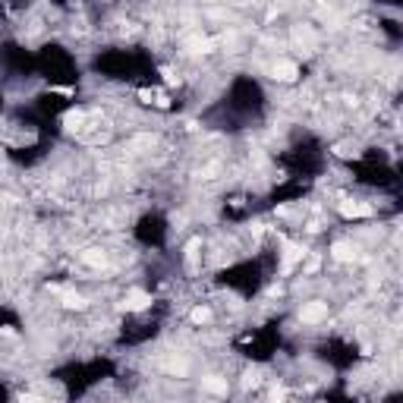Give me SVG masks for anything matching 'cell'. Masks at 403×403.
I'll use <instances>...</instances> for the list:
<instances>
[{
	"mask_svg": "<svg viewBox=\"0 0 403 403\" xmlns=\"http://www.w3.org/2000/svg\"><path fill=\"white\" fill-rule=\"evenodd\" d=\"M66 306H69V309H82L85 303H82V296H73V293H69V296H66Z\"/></svg>",
	"mask_w": 403,
	"mask_h": 403,
	"instance_id": "ba28073f",
	"label": "cell"
},
{
	"mask_svg": "<svg viewBox=\"0 0 403 403\" xmlns=\"http://www.w3.org/2000/svg\"><path fill=\"white\" fill-rule=\"evenodd\" d=\"M334 255H337V258H350L353 252H350V246H347V243H337V246H334Z\"/></svg>",
	"mask_w": 403,
	"mask_h": 403,
	"instance_id": "52a82bcc",
	"label": "cell"
},
{
	"mask_svg": "<svg viewBox=\"0 0 403 403\" xmlns=\"http://www.w3.org/2000/svg\"><path fill=\"white\" fill-rule=\"evenodd\" d=\"M208 318H211V312L205 309V306H198V309H192V322H198V325H201V322H208Z\"/></svg>",
	"mask_w": 403,
	"mask_h": 403,
	"instance_id": "8992f818",
	"label": "cell"
},
{
	"mask_svg": "<svg viewBox=\"0 0 403 403\" xmlns=\"http://www.w3.org/2000/svg\"><path fill=\"white\" fill-rule=\"evenodd\" d=\"M205 387L215 394H227V381H218V378H205Z\"/></svg>",
	"mask_w": 403,
	"mask_h": 403,
	"instance_id": "5b68a950",
	"label": "cell"
},
{
	"mask_svg": "<svg viewBox=\"0 0 403 403\" xmlns=\"http://www.w3.org/2000/svg\"><path fill=\"white\" fill-rule=\"evenodd\" d=\"M340 211H343V218H365V215H372V205H365V201H343Z\"/></svg>",
	"mask_w": 403,
	"mask_h": 403,
	"instance_id": "7a4b0ae2",
	"label": "cell"
},
{
	"mask_svg": "<svg viewBox=\"0 0 403 403\" xmlns=\"http://www.w3.org/2000/svg\"><path fill=\"white\" fill-rule=\"evenodd\" d=\"M296 73H299V69H296V63H290V60H277L274 63V76L283 79V82H293Z\"/></svg>",
	"mask_w": 403,
	"mask_h": 403,
	"instance_id": "3957f363",
	"label": "cell"
},
{
	"mask_svg": "<svg viewBox=\"0 0 403 403\" xmlns=\"http://www.w3.org/2000/svg\"><path fill=\"white\" fill-rule=\"evenodd\" d=\"M325 315H328V306L325 303H309V306H303V312H299L303 322H322Z\"/></svg>",
	"mask_w": 403,
	"mask_h": 403,
	"instance_id": "6da1fadb",
	"label": "cell"
},
{
	"mask_svg": "<svg viewBox=\"0 0 403 403\" xmlns=\"http://www.w3.org/2000/svg\"><path fill=\"white\" fill-rule=\"evenodd\" d=\"M148 303H151V299H148L145 293H129V299H126V306H129V309H145Z\"/></svg>",
	"mask_w": 403,
	"mask_h": 403,
	"instance_id": "277c9868",
	"label": "cell"
}]
</instances>
